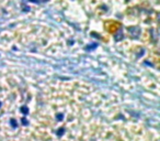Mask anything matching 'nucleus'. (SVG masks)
<instances>
[{"instance_id":"f03ea898","label":"nucleus","mask_w":160,"mask_h":141,"mask_svg":"<svg viewBox=\"0 0 160 141\" xmlns=\"http://www.w3.org/2000/svg\"><path fill=\"white\" fill-rule=\"evenodd\" d=\"M21 110H22L24 114H26V112H28V109H26L25 107H22V108H21Z\"/></svg>"},{"instance_id":"f257e3e1","label":"nucleus","mask_w":160,"mask_h":141,"mask_svg":"<svg viewBox=\"0 0 160 141\" xmlns=\"http://www.w3.org/2000/svg\"><path fill=\"white\" fill-rule=\"evenodd\" d=\"M63 131H65V129H64V128L59 129V130H58V136H61V135H63Z\"/></svg>"}]
</instances>
